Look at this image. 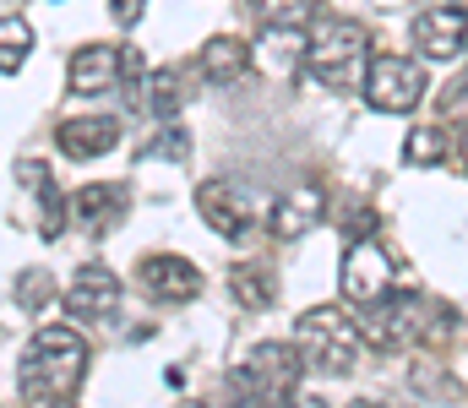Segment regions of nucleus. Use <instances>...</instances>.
Listing matches in <instances>:
<instances>
[{
	"instance_id": "7ed1b4c3",
	"label": "nucleus",
	"mask_w": 468,
	"mask_h": 408,
	"mask_svg": "<svg viewBox=\"0 0 468 408\" xmlns=\"http://www.w3.org/2000/svg\"><path fill=\"white\" fill-rule=\"evenodd\" d=\"M294 343H300V354H305V365H311V371L349 376L354 365H359V343H365V332L354 327L344 310L316 305V310H305V316H300Z\"/></svg>"
},
{
	"instance_id": "f8f14e48",
	"label": "nucleus",
	"mask_w": 468,
	"mask_h": 408,
	"mask_svg": "<svg viewBox=\"0 0 468 408\" xmlns=\"http://www.w3.org/2000/svg\"><path fill=\"white\" fill-rule=\"evenodd\" d=\"M115 305H120V277L110 267H82L66 288V316H77V321L115 316Z\"/></svg>"
},
{
	"instance_id": "39448f33",
	"label": "nucleus",
	"mask_w": 468,
	"mask_h": 408,
	"mask_svg": "<svg viewBox=\"0 0 468 408\" xmlns=\"http://www.w3.org/2000/svg\"><path fill=\"white\" fill-rule=\"evenodd\" d=\"M425 99V71L403 55H376L365 71V104H376L381 115H409Z\"/></svg>"
},
{
	"instance_id": "6ab92c4d",
	"label": "nucleus",
	"mask_w": 468,
	"mask_h": 408,
	"mask_svg": "<svg viewBox=\"0 0 468 408\" xmlns=\"http://www.w3.org/2000/svg\"><path fill=\"white\" fill-rule=\"evenodd\" d=\"M234 299L250 305V310H267V305L278 299L272 267H267V262H239V267H234Z\"/></svg>"
},
{
	"instance_id": "a211bd4d",
	"label": "nucleus",
	"mask_w": 468,
	"mask_h": 408,
	"mask_svg": "<svg viewBox=\"0 0 468 408\" xmlns=\"http://www.w3.org/2000/svg\"><path fill=\"white\" fill-rule=\"evenodd\" d=\"M186 82H191L186 66H158V71L142 82V104H147L153 115H175V110L186 104Z\"/></svg>"
},
{
	"instance_id": "4468645a",
	"label": "nucleus",
	"mask_w": 468,
	"mask_h": 408,
	"mask_svg": "<svg viewBox=\"0 0 468 408\" xmlns=\"http://www.w3.org/2000/svg\"><path fill=\"white\" fill-rule=\"evenodd\" d=\"M245 71H250V44L234 33H218L197 49V77H207L213 88H234Z\"/></svg>"
},
{
	"instance_id": "1a4fd4ad",
	"label": "nucleus",
	"mask_w": 468,
	"mask_h": 408,
	"mask_svg": "<svg viewBox=\"0 0 468 408\" xmlns=\"http://www.w3.org/2000/svg\"><path fill=\"white\" fill-rule=\"evenodd\" d=\"M463 44H468V11L463 5L441 0V5H431V11L414 16V49L425 60H458Z\"/></svg>"
},
{
	"instance_id": "c756f323",
	"label": "nucleus",
	"mask_w": 468,
	"mask_h": 408,
	"mask_svg": "<svg viewBox=\"0 0 468 408\" xmlns=\"http://www.w3.org/2000/svg\"><path fill=\"white\" fill-rule=\"evenodd\" d=\"M191 408H207V403H191Z\"/></svg>"
},
{
	"instance_id": "0eeeda50",
	"label": "nucleus",
	"mask_w": 468,
	"mask_h": 408,
	"mask_svg": "<svg viewBox=\"0 0 468 408\" xmlns=\"http://www.w3.org/2000/svg\"><path fill=\"white\" fill-rule=\"evenodd\" d=\"M338 288H344V299H349V305H359V310H370L376 299H387V294H392V267H387V251H381L376 240H354L349 251H344Z\"/></svg>"
},
{
	"instance_id": "cd10ccee",
	"label": "nucleus",
	"mask_w": 468,
	"mask_h": 408,
	"mask_svg": "<svg viewBox=\"0 0 468 408\" xmlns=\"http://www.w3.org/2000/svg\"><path fill=\"white\" fill-rule=\"evenodd\" d=\"M289 408H327V403H322V398H294Z\"/></svg>"
},
{
	"instance_id": "ddd939ff",
	"label": "nucleus",
	"mask_w": 468,
	"mask_h": 408,
	"mask_svg": "<svg viewBox=\"0 0 468 408\" xmlns=\"http://www.w3.org/2000/svg\"><path fill=\"white\" fill-rule=\"evenodd\" d=\"M125 207H131V196H125V185H82L77 196H71V218H77V229H88V235H104V229H115L120 218H125Z\"/></svg>"
},
{
	"instance_id": "aec40b11",
	"label": "nucleus",
	"mask_w": 468,
	"mask_h": 408,
	"mask_svg": "<svg viewBox=\"0 0 468 408\" xmlns=\"http://www.w3.org/2000/svg\"><path fill=\"white\" fill-rule=\"evenodd\" d=\"M250 11L261 16V27H305L316 0H250Z\"/></svg>"
},
{
	"instance_id": "dca6fc26",
	"label": "nucleus",
	"mask_w": 468,
	"mask_h": 408,
	"mask_svg": "<svg viewBox=\"0 0 468 408\" xmlns=\"http://www.w3.org/2000/svg\"><path fill=\"white\" fill-rule=\"evenodd\" d=\"M16 180H22V185H33V202H38V229H44V240H55L71 207L60 202V191H55V174H49V163H38V158H22V163H16Z\"/></svg>"
},
{
	"instance_id": "bb28decb",
	"label": "nucleus",
	"mask_w": 468,
	"mask_h": 408,
	"mask_svg": "<svg viewBox=\"0 0 468 408\" xmlns=\"http://www.w3.org/2000/svg\"><path fill=\"white\" fill-rule=\"evenodd\" d=\"M458 158H463V169H468V126L458 131Z\"/></svg>"
},
{
	"instance_id": "412c9836",
	"label": "nucleus",
	"mask_w": 468,
	"mask_h": 408,
	"mask_svg": "<svg viewBox=\"0 0 468 408\" xmlns=\"http://www.w3.org/2000/svg\"><path fill=\"white\" fill-rule=\"evenodd\" d=\"M27 49H33L27 22H22V16H5V27H0V71H5V77H16V71H22V60H27Z\"/></svg>"
},
{
	"instance_id": "9d476101",
	"label": "nucleus",
	"mask_w": 468,
	"mask_h": 408,
	"mask_svg": "<svg viewBox=\"0 0 468 408\" xmlns=\"http://www.w3.org/2000/svg\"><path fill=\"white\" fill-rule=\"evenodd\" d=\"M120 77H125V49H110V44H82V49L66 60V88H71L77 99L110 93Z\"/></svg>"
},
{
	"instance_id": "9b49d317",
	"label": "nucleus",
	"mask_w": 468,
	"mask_h": 408,
	"mask_svg": "<svg viewBox=\"0 0 468 408\" xmlns=\"http://www.w3.org/2000/svg\"><path fill=\"white\" fill-rule=\"evenodd\" d=\"M136 277H142V288H147L153 299H164V305H186V299L202 294V267L186 262V256H142Z\"/></svg>"
},
{
	"instance_id": "4be33fe9",
	"label": "nucleus",
	"mask_w": 468,
	"mask_h": 408,
	"mask_svg": "<svg viewBox=\"0 0 468 408\" xmlns=\"http://www.w3.org/2000/svg\"><path fill=\"white\" fill-rule=\"evenodd\" d=\"M403 158H409V163H420V169H431V163H441V158H447V136L436 131V126H420V131L403 136Z\"/></svg>"
},
{
	"instance_id": "423d86ee",
	"label": "nucleus",
	"mask_w": 468,
	"mask_h": 408,
	"mask_svg": "<svg viewBox=\"0 0 468 408\" xmlns=\"http://www.w3.org/2000/svg\"><path fill=\"white\" fill-rule=\"evenodd\" d=\"M197 213H202V224H207L213 235H224V240H239V235L256 229V196H250L245 185H234V180H207V185H197Z\"/></svg>"
},
{
	"instance_id": "5701e85b",
	"label": "nucleus",
	"mask_w": 468,
	"mask_h": 408,
	"mask_svg": "<svg viewBox=\"0 0 468 408\" xmlns=\"http://www.w3.org/2000/svg\"><path fill=\"white\" fill-rule=\"evenodd\" d=\"M207 408H261V403L250 398V387L239 382V371H229V376H224V387H218V398H213Z\"/></svg>"
},
{
	"instance_id": "20e7f679",
	"label": "nucleus",
	"mask_w": 468,
	"mask_h": 408,
	"mask_svg": "<svg viewBox=\"0 0 468 408\" xmlns=\"http://www.w3.org/2000/svg\"><path fill=\"white\" fill-rule=\"evenodd\" d=\"M305 354L300 343H256L239 365V382L250 387V398L261 408H289L300 392V376H305Z\"/></svg>"
},
{
	"instance_id": "f03ea898",
	"label": "nucleus",
	"mask_w": 468,
	"mask_h": 408,
	"mask_svg": "<svg viewBox=\"0 0 468 408\" xmlns=\"http://www.w3.org/2000/svg\"><path fill=\"white\" fill-rule=\"evenodd\" d=\"M365 55H370L365 22H354V16H316V22H311L305 66H311V77H322L327 88H349L354 77H359V66H365Z\"/></svg>"
},
{
	"instance_id": "f3484780",
	"label": "nucleus",
	"mask_w": 468,
	"mask_h": 408,
	"mask_svg": "<svg viewBox=\"0 0 468 408\" xmlns=\"http://www.w3.org/2000/svg\"><path fill=\"white\" fill-rule=\"evenodd\" d=\"M60 147L71 158H99V152L120 147V120L115 115H77L60 126Z\"/></svg>"
},
{
	"instance_id": "f257e3e1",
	"label": "nucleus",
	"mask_w": 468,
	"mask_h": 408,
	"mask_svg": "<svg viewBox=\"0 0 468 408\" xmlns=\"http://www.w3.org/2000/svg\"><path fill=\"white\" fill-rule=\"evenodd\" d=\"M82 371H88V343H82V332H71V327H38L33 343H27V354H22L16 387H22L27 403L55 408L82 387Z\"/></svg>"
},
{
	"instance_id": "393cba45",
	"label": "nucleus",
	"mask_w": 468,
	"mask_h": 408,
	"mask_svg": "<svg viewBox=\"0 0 468 408\" xmlns=\"http://www.w3.org/2000/svg\"><path fill=\"white\" fill-rule=\"evenodd\" d=\"M153 152H164V158H175V163H180V158H186V131H175V126H169V131L153 141Z\"/></svg>"
},
{
	"instance_id": "c85d7f7f",
	"label": "nucleus",
	"mask_w": 468,
	"mask_h": 408,
	"mask_svg": "<svg viewBox=\"0 0 468 408\" xmlns=\"http://www.w3.org/2000/svg\"><path fill=\"white\" fill-rule=\"evenodd\" d=\"M349 408H381V403H370V398H359V403H349Z\"/></svg>"
},
{
	"instance_id": "6e6552de",
	"label": "nucleus",
	"mask_w": 468,
	"mask_h": 408,
	"mask_svg": "<svg viewBox=\"0 0 468 408\" xmlns=\"http://www.w3.org/2000/svg\"><path fill=\"white\" fill-rule=\"evenodd\" d=\"M359 332H365L370 349H403V343H414V338H420V299L392 288L387 299H376V305L359 316Z\"/></svg>"
},
{
	"instance_id": "a878e982",
	"label": "nucleus",
	"mask_w": 468,
	"mask_h": 408,
	"mask_svg": "<svg viewBox=\"0 0 468 408\" xmlns=\"http://www.w3.org/2000/svg\"><path fill=\"white\" fill-rule=\"evenodd\" d=\"M110 5H115V16H120V22L131 27V22L142 16V5H147V0H110Z\"/></svg>"
},
{
	"instance_id": "2eb2a0df",
	"label": "nucleus",
	"mask_w": 468,
	"mask_h": 408,
	"mask_svg": "<svg viewBox=\"0 0 468 408\" xmlns=\"http://www.w3.org/2000/svg\"><path fill=\"white\" fill-rule=\"evenodd\" d=\"M327 213V196H322V185H294V191H283V202H278V213H272V235L278 240H300V235H311L316 229V218Z\"/></svg>"
},
{
	"instance_id": "b1692460",
	"label": "nucleus",
	"mask_w": 468,
	"mask_h": 408,
	"mask_svg": "<svg viewBox=\"0 0 468 408\" xmlns=\"http://www.w3.org/2000/svg\"><path fill=\"white\" fill-rule=\"evenodd\" d=\"M49 294V283H44V272H22V283H16V299L22 305H38Z\"/></svg>"
}]
</instances>
